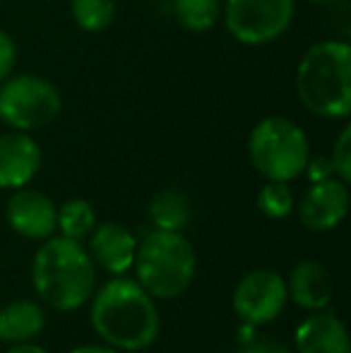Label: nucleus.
<instances>
[{
	"label": "nucleus",
	"mask_w": 351,
	"mask_h": 353,
	"mask_svg": "<svg viewBox=\"0 0 351 353\" xmlns=\"http://www.w3.org/2000/svg\"><path fill=\"white\" fill-rule=\"evenodd\" d=\"M89 317L94 332L118 351H142L159 336L161 322L154 298L121 274L97 291Z\"/></svg>",
	"instance_id": "obj_1"
},
{
	"label": "nucleus",
	"mask_w": 351,
	"mask_h": 353,
	"mask_svg": "<svg viewBox=\"0 0 351 353\" xmlns=\"http://www.w3.org/2000/svg\"><path fill=\"white\" fill-rule=\"evenodd\" d=\"M248 157L267 181H294L310 157L308 137L284 116L263 118L248 137Z\"/></svg>",
	"instance_id": "obj_5"
},
{
	"label": "nucleus",
	"mask_w": 351,
	"mask_h": 353,
	"mask_svg": "<svg viewBox=\"0 0 351 353\" xmlns=\"http://www.w3.org/2000/svg\"><path fill=\"white\" fill-rule=\"evenodd\" d=\"M294 344L296 353H349V334L334 312L315 310L299 325Z\"/></svg>",
	"instance_id": "obj_13"
},
{
	"label": "nucleus",
	"mask_w": 351,
	"mask_h": 353,
	"mask_svg": "<svg viewBox=\"0 0 351 353\" xmlns=\"http://www.w3.org/2000/svg\"><path fill=\"white\" fill-rule=\"evenodd\" d=\"M137 283L159 301H171L188 291L195 279L197 255L181 231H154L137 245Z\"/></svg>",
	"instance_id": "obj_4"
},
{
	"label": "nucleus",
	"mask_w": 351,
	"mask_h": 353,
	"mask_svg": "<svg viewBox=\"0 0 351 353\" xmlns=\"http://www.w3.org/2000/svg\"><path fill=\"white\" fill-rule=\"evenodd\" d=\"M308 3H318V5H325V3H334V0H308Z\"/></svg>",
	"instance_id": "obj_27"
},
{
	"label": "nucleus",
	"mask_w": 351,
	"mask_h": 353,
	"mask_svg": "<svg viewBox=\"0 0 351 353\" xmlns=\"http://www.w3.org/2000/svg\"><path fill=\"white\" fill-rule=\"evenodd\" d=\"M63 108L61 92L39 74H10L0 82V121L19 132L46 128Z\"/></svg>",
	"instance_id": "obj_6"
},
{
	"label": "nucleus",
	"mask_w": 351,
	"mask_h": 353,
	"mask_svg": "<svg viewBox=\"0 0 351 353\" xmlns=\"http://www.w3.org/2000/svg\"><path fill=\"white\" fill-rule=\"evenodd\" d=\"M137 238L130 228L123 223L106 221L101 226H94L92 243H89V257L94 265H99L108 274H126L135 262Z\"/></svg>",
	"instance_id": "obj_12"
},
{
	"label": "nucleus",
	"mask_w": 351,
	"mask_h": 353,
	"mask_svg": "<svg viewBox=\"0 0 351 353\" xmlns=\"http://www.w3.org/2000/svg\"><path fill=\"white\" fill-rule=\"evenodd\" d=\"M5 219L14 233L32 241H43L56 231L58 207L43 192L19 188L5 205Z\"/></svg>",
	"instance_id": "obj_9"
},
{
	"label": "nucleus",
	"mask_w": 351,
	"mask_h": 353,
	"mask_svg": "<svg viewBox=\"0 0 351 353\" xmlns=\"http://www.w3.org/2000/svg\"><path fill=\"white\" fill-rule=\"evenodd\" d=\"M97 226V212L89 205L87 200H68L66 205L58 210L56 228L63 233V238H70V241L82 243L89 233Z\"/></svg>",
	"instance_id": "obj_17"
},
{
	"label": "nucleus",
	"mask_w": 351,
	"mask_h": 353,
	"mask_svg": "<svg viewBox=\"0 0 351 353\" xmlns=\"http://www.w3.org/2000/svg\"><path fill=\"white\" fill-rule=\"evenodd\" d=\"M303 173H308L310 183H320V181H328V178L337 176V173H334L332 161H330V157H323V154H318V157H308V163H305Z\"/></svg>",
	"instance_id": "obj_23"
},
{
	"label": "nucleus",
	"mask_w": 351,
	"mask_h": 353,
	"mask_svg": "<svg viewBox=\"0 0 351 353\" xmlns=\"http://www.w3.org/2000/svg\"><path fill=\"white\" fill-rule=\"evenodd\" d=\"M41 168V147L27 132L0 135V188L19 190L29 185Z\"/></svg>",
	"instance_id": "obj_11"
},
{
	"label": "nucleus",
	"mask_w": 351,
	"mask_h": 353,
	"mask_svg": "<svg viewBox=\"0 0 351 353\" xmlns=\"http://www.w3.org/2000/svg\"><path fill=\"white\" fill-rule=\"evenodd\" d=\"M236 353H291V349L274 339H253L245 346H241Z\"/></svg>",
	"instance_id": "obj_24"
},
{
	"label": "nucleus",
	"mask_w": 351,
	"mask_h": 353,
	"mask_svg": "<svg viewBox=\"0 0 351 353\" xmlns=\"http://www.w3.org/2000/svg\"><path fill=\"white\" fill-rule=\"evenodd\" d=\"M32 281L46 305L63 312L77 310L92 298L97 267L82 243L63 236L51 238L34 255Z\"/></svg>",
	"instance_id": "obj_2"
},
{
	"label": "nucleus",
	"mask_w": 351,
	"mask_h": 353,
	"mask_svg": "<svg viewBox=\"0 0 351 353\" xmlns=\"http://www.w3.org/2000/svg\"><path fill=\"white\" fill-rule=\"evenodd\" d=\"M46 327V312L34 301H12L0 310V341L27 344Z\"/></svg>",
	"instance_id": "obj_15"
},
{
	"label": "nucleus",
	"mask_w": 351,
	"mask_h": 353,
	"mask_svg": "<svg viewBox=\"0 0 351 353\" xmlns=\"http://www.w3.org/2000/svg\"><path fill=\"white\" fill-rule=\"evenodd\" d=\"M289 301L286 281L272 270H253L236 283L234 310L248 327L277 320Z\"/></svg>",
	"instance_id": "obj_8"
},
{
	"label": "nucleus",
	"mask_w": 351,
	"mask_h": 353,
	"mask_svg": "<svg viewBox=\"0 0 351 353\" xmlns=\"http://www.w3.org/2000/svg\"><path fill=\"white\" fill-rule=\"evenodd\" d=\"M174 12L178 24L185 32L202 34V32H210L217 24L221 5L219 0H176Z\"/></svg>",
	"instance_id": "obj_18"
},
{
	"label": "nucleus",
	"mask_w": 351,
	"mask_h": 353,
	"mask_svg": "<svg viewBox=\"0 0 351 353\" xmlns=\"http://www.w3.org/2000/svg\"><path fill=\"white\" fill-rule=\"evenodd\" d=\"M349 190L339 178L313 183L299 205V219L310 231H332L347 216Z\"/></svg>",
	"instance_id": "obj_10"
},
{
	"label": "nucleus",
	"mask_w": 351,
	"mask_h": 353,
	"mask_svg": "<svg viewBox=\"0 0 351 353\" xmlns=\"http://www.w3.org/2000/svg\"><path fill=\"white\" fill-rule=\"evenodd\" d=\"M14 63H17V43L8 32L0 29V82L12 74Z\"/></svg>",
	"instance_id": "obj_22"
},
{
	"label": "nucleus",
	"mask_w": 351,
	"mask_h": 353,
	"mask_svg": "<svg viewBox=\"0 0 351 353\" xmlns=\"http://www.w3.org/2000/svg\"><path fill=\"white\" fill-rule=\"evenodd\" d=\"M286 291L294 298L296 305L305 310H325L332 303V279L320 262L303 260L291 270Z\"/></svg>",
	"instance_id": "obj_14"
},
{
	"label": "nucleus",
	"mask_w": 351,
	"mask_h": 353,
	"mask_svg": "<svg viewBox=\"0 0 351 353\" xmlns=\"http://www.w3.org/2000/svg\"><path fill=\"white\" fill-rule=\"evenodd\" d=\"M258 210L267 219H286L294 210V192L289 183L284 181H267L263 190L258 192Z\"/></svg>",
	"instance_id": "obj_20"
},
{
	"label": "nucleus",
	"mask_w": 351,
	"mask_h": 353,
	"mask_svg": "<svg viewBox=\"0 0 351 353\" xmlns=\"http://www.w3.org/2000/svg\"><path fill=\"white\" fill-rule=\"evenodd\" d=\"M70 353H121V351H118V349H113V346L87 344V346H77V349H72Z\"/></svg>",
	"instance_id": "obj_25"
},
{
	"label": "nucleus",
	"mask_w": 351,
	"mask_h": 353,
	"mask_svg": "<svg viewBox=\"0 0 351 353\" xmlns=\"http://www.w3.org/2000/svg\"><path fill=\"white\" fill-rule=\"evenodd\" d=\"M296 92L310 113L347 118L351 111V48L347 41H320L303 53Z\"/></svg>",
	"instance_id": "obj_3"
},
{
	"label": "nucleus",
	"mask_w": 351,
	"mask_h": 353,
	"mask_svg": "<svg viewBox=\"0 0 351 353\" xmlns=\"http://www.w3.org/2000/svg\"><path fill=\"white\" fill-rule=\"evenodd\" d=\"M147 214L159 231H183L190 223V200L176 188H164L150 200Z\"/></svg>",
	"instance_id": "obj_16"
},
{
	"label": "nucleus",
	"mask_w": 351,
	"mask_h": 353,
	"mask_svg": "<svg viewBox=\"0 0 351 353\" xmlns=\"http://www.w3.org/2000/svg\"><path fill=\"white\" fill-rule=\"evenodd\" d=\"M330 161H332L334 173L339 176V181L349 183L351 181V128L349 125H344L342 132H339Z\"/></svg>",
	"instance_id": "obj_21"
},
{
	"label": "nucleus",
	"mask_w": 351,
	"mask_h": 353,
	"mask_svg": "<svg viewBox=\"0 0 351 353\" xmlns=\"http://www.w3.org/2000/svg\"><path fill=\"white\" fill-rule=\"evenodd\" d=\"M294 0H229L224 22L229 34L243 46L272 43L291 27Z\"/></svg>",
	"instance_id": "obj_7"
},
{
	"label": "nucleus",
	"mask_w": 351,
	"mask_h": 353,
	"mask_svg": "<svg viewBox=\"0 0 351 353\" xmlns=\"http://www.w3.org/2000/svg\"><path fill=\"white\" fill-rule=\"evenodd\" d=\"M72 19L80 29L99 34L116 19V0H72Z\"/></svg>",
	"instance_id": "obj_19"
},
{
	"label": "nucleus",
	"mask_w": 351,
	"mask_h": 353,
	"mask_svg": "<svg viewBox=\"0 0 351 353\" xmlns=\"http://www.w3.org/2000/svg\"><path fill=\"white\" fill-rule=\"evenodd\" d=\"M8 353H48V351L37 344H32V341H27V344H14Z\"/></svg>",
	"instance_id": "obj_26"
}]
</instances>
